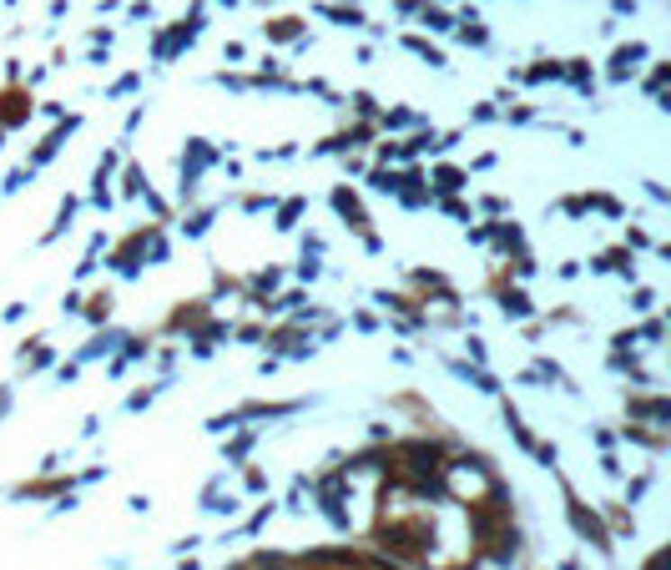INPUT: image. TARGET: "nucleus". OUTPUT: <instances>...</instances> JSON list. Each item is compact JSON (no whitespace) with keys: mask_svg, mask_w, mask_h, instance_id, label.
<instances>
[]
</instances>
